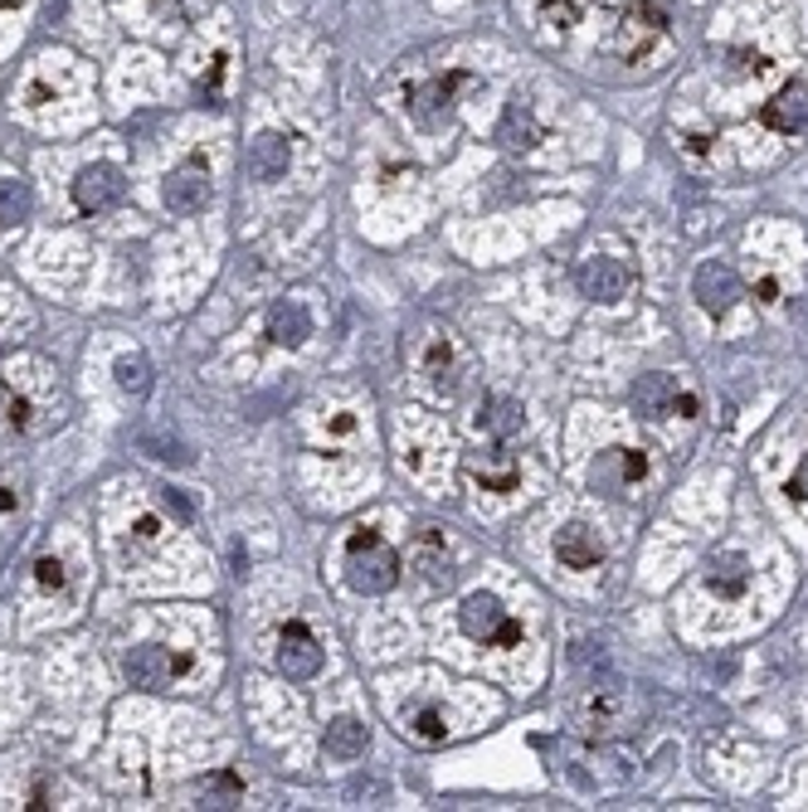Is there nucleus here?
<instances>
[{"instance_id":"nucleus-12","label":"nucleus","mask_w":808,"mask_h":812,"mask_svg":"<svg viewBox=\"0 0 808 812\" xmlns=\"http://www.w3.org/2000/svg\"><path fill=\"white\" fill-rule=\"evenodd\" d=\"M760 122L779 137H799L808 132V83H785L775 98L760 108Z\"/></svg>"},{"instance_id":"nucleus-11","label":"nucleus","mask_w":808,"mask_h":812,"mask_svg":"<svg viewBox=\"0 0 808 812\" xmlns=\"http://www.w3.org/2000/svg\"><path fill=\"white\" fill-rule=\"evenodd\" d=\"M468 79L463 73H443V79H429V83H419L415 93H409V112H415V122L419 127H443L448 118H453V93L463 88Z\"/></svg>"},{"instance_id":"nucleus-25","label":"nucleus","mask_w":808,"mask_h":812,"mask_svg":"<svg viewBox=\"0 0 808 812\" xmlns=\"http://www.w3.org/2000/svg\"><path fill=\"white\" fill-rule=\"evenodd\" d=\"M30 204H34V196L24 180H0V229L20 224V219L30 214Z\"/></svg>"},{"instance_id":"nucleus-15","label":"nucleus","mask_w":808,"mask_h":812,"mask_svg":"<svg viewBox=\"0 0 808 812\" xmlns=\"http://www.w3.org/2000/svg\"><path fill=\"white\" fill-rule=\"evenodd\" d=\"M677 380L672 375H662V370H652V375H638L634 380V390H628V399H634V409L644 419H667V414H677Z\"/></svg>"},{"instance_id":"nucleus-29","label":"nucleus","mask_w":808,"mask_h":812,"mask_svg":"<svg viewBox=\"0 0 808 812\" xmlns=\"http://www.w3.org/2000/svg\"><path fill=\"white\" fill-rule=\"evenodd\" d=\"M541 24L546 30H556V34H570L575 30V20H580V10H575V0H541Z\"/></svg>"},{"instance_id":"nucleus-16","label":"nucleus","mask_w":808,"mask_h":812,"mask_svg":"<svg viewBox=\"0 0 808 812\" xmlns=\"http://www.w3.org/2000/svg\"><path fill=\"white\" fill-rule=\"evenodd\" d=\"M556 555H560L566 570H595V564L605 560V545H599V535L589 531V525L570 521V525H560L556 531Z\"/></svg>"},{"instance_id":"nucleus-5","label":"nucleus","mask_w":808,"mask_h":812,"mask_svg":"<svg viewBox=\"0 0 808 812\" xmlns=\"http://www.w3.org/2000/svg\"><path fill=\"white\" fill-rule=\"evenodd\" d=\"M122 200H127V176H122V166L93 161V166H83V171L73 176V204H79V210L102 214V210H118Z\"/></svg>"},{"instance_id":"nucleus-24","label":"nucleus","mask_w":808,"mask_h":812,"mask_svg":"<svg viewBox=\"0 0 808 812\" xmlns=\"http://www.w3.org/2000/svg\"><path fill=\"white\" fill-rule=\"evenodd\" d=\"M112 375H118V390L122 394H132V399H142L147 390H151V360L147 355H118V365H112Z\"/></svg>"},{"instance_id":"nucleus-28","label":"nucleus","mask_w":808,"mask_h":812,"mask_svg":"<svg viewBox=\"0 0 808 812\" xmlns=\"http://www.w3.org/2000/svg\"><path fill=\"white\" fill-rule=\"evenodd\" d=\"M200 798H205L200 808H235L243 798V789H239L235 773H210V779L200 783Z\"/></svg>"},{"instance_id":"nucleus-9","label":"nucleus","mask_w":808,"mask_h":812,"mask_svg":"<svg viewBox=\"0 0 808 812\" xmlns=\"http://www.w3.org/2000/svg\"><path fill=\"white\" fill-rule=\"evenodd\" d=\"M575 288L589 302H619L634 288V273H628L619 258H585L580 273H575Z\"/></svg>"},{"instance_id":"nucleus-13","label":"nucleus","mask_w":808,"mask_h":812,"mask_svg":"<svg viewBox=\"0 0 808 812\" xmlns=\"http://www.w3.org/2000/svg\"><path fill=\"white\" fill-rule=\"evenodd\" d=\"M161 200H166V210L171 214H186V219L200 214L205 204H210V176H205L200 166H181V171L166 176Z\"/></svg>"},{"instance_id":"nucleus-19","label":"nucleus","mask_w":808,"mask_h":812,"mask_svg":"<svg viewBox=\"0 0 808 812\" xmlns=\"http://www.w3.org/2000/svg\"><path fill=\"white\" fill-rule=\"evenodd\" d=\"M497 137H502V147H507V151H531L536 141H541V122H536L531 102L511 98V102H507V112H502V127H497Z\"/></svg>"},{"instance_id":"nucleus-22","label":"nucleus","mask_w":808,"mask_h":812,"mask_svg":"<svg viewBox=\"0 0 808 812\" xmlns=\"http://www.w3.org/2000/svg\"><path fill=\"white\" fill-rule=\"evenodd\" d=\"M478 429L492 433L497 443H507V438H517L526 429V414H521L517 399H487L482 414H478Z\"/></svg>"},{"instance_id":"nucleus-26","label":"nucleus","mask_w":808,"mask_h":812,"mask_svg":"<svg viewBox=\"0 0 808 812\" xmlns=\"http://www.w3.org/2000/svg\"><path fill=\"white\" fill-rule=\"evenodd\" d=\"M769 69L765 54H755V49H726L721 54V79L736 83V79H760V73Z\"/></svg>"},{"instance_id":"nucleus-2","label":"nucleus","mask_w":808,"mask_h":812,"mask_svg":"<svg viewBox=\"0 0 808 812\" xmlns=\"http://www.w3.org/2000/svg\"><path fill=\"white\" fill-rule=\"evenodd\" d=\"M346 584L356 594H390L400 584V555L376 531H356L346 540Z\"/></svg>"},{"instance_id":"nucleus-18","label":"nucleus","mask_w":808,"mask_h":812,"mask_svg":"<svg viewBox=\"0 0 808 812\" xmlns=\"http://www.w3.org/2000/svg\"><path fill=\"white\" fill-rule=\"evenodd\" d=\"M707 589L716 599H740L750 589V560L746 555H716V560H707Z\"/></svg>"},{"instance_id":"nucleus-35","label":"nucleus","mask_w":808,"mask_h":812,"mask_svg":"<svg viewBox=\"0 0 808 812\" xmlns=\"http://www.w3.org/2000/svg\"><path fill=\"white\" fill-rule=\"evenodd\" d=\"M10 419H16V399H10V390L0 384V423H10Z\"/></svg>"},{"instance_id":"nucleus-31","label":"nucleus","mask_w":808,"mask_h":812,"mask_svg":"<svg viewBox=\"0 0 808 812\" xmlns=\"http://www.w3.org/2000/svg\"><path fill=\"white\" fill-rule=\"evenodd\" d=\"M161 507H166V511H171V515H176V521H186V525H190V521H196V507H190V501H186L181 492H161Z\"/></svg>"},{"instance_id":"nucleus-21","label":"nucleus","mask_w":808,"mask_h":812,"mask_svg":"<svg viewBox=\"0 0 808 812\" xmlns=\"http://www.w3.org/2000/svg\"><path fill=\"white\" fill-rule=\"evenodd\" d=\"M370 750V730L356 715H337L327 725V754L331 759H361Z\"/></svg>"},{"instance_id":"nucleus-34","label":"nucleus","mask_w":808,"mask_h":812,"mask_svg":"<svg viewBox=\"0 0 808 812\" xmlns=\"http://www.w3.org/2000/svg\"><path fill=\"white\" fill-rule=\"evenodd\" d=\"M682 147H687V151H691V157H707V151H711V137H701V132H691V137H687V141H682Z\"/></svg>"},{"instance_id":"nucleus-10","label":"nucleus","mask_w":808,"mask_h":812,"mask_svg":"<svg viewBox=\"0 0 808 812\" xmlns=\"http://www.w3.org/2000/svg\"><path fill=\"white\" fill-rule=\"evenodd\" d=\"M278 672L288 681H312L322 672V648H317V638L302 623H288L278 633Z\"/></svg>"},{"instance_id":"nucleus-33","label":"nucleus","mask_w":808,"mask_h":812,"mask_svg":"<svg viewBox=\"0 0 808 812\" xmlns=\"http://www.w3.org/2000/svg\"><path fill=\"white\" fill-rule=\"evenodd\" d=\"M789 497H794V501H808V458L799 462V472L789 477Z\"/></svg>"},{"instance_id":"nucleus-8","label":"nucleus","mask_w":808,"mask_h":812,"mask_svg":"<svg viewBox=\"0 0 808 812\" xmlns=\"http://www.w3.org/2000/svg\"><path fill=\"white\" fill-rule=\"evenodd\" d=\"M740 292H746V288H740L736 268H730V263H716V258H711V263H701L697 278H691V298H697V307H701L707 317H726L730 307L740 302Z\"/></svg>"},{"instance_id":"nucleus-6","label":"nucleus","mask_w":808,"mask_h":812,"mask_svg":"<svg viewBox=\"0 0 808 812\" xmlns=\"http://www.w3.org/2000/svg\"><path fill=\"white\" fill-rule=\"evenodd\" d=\"M667 10H662V0H638V6H628L624 10V20H619V54L624 59H648V49L658 44V40H667Z\"/></svg>"},{"instance_id":"nucleus-20","label":"nucleus","mask_w":808,"mask_h":812,"mask_svg":"<svg viewBox=\"0 0 808 812\" xmlns=\"http://www.w3.org/2000/svg\"><path fill=\"white\" fill-rule=\"evenodd\" d=\"M307 337H312V317H307L302 302H278L273 312H268V341L273 345H302Z\"/></svg>"},{"instance_id":"nucleus-27","label":"nucleus","mask_w":808,"mask_h":812,"mask_svg":"<svg viewBox=\"0 0 808 812\" xmlns=\"http://www.w3.org/2000/svg\"><path fill=\"white\" fill-rule=\"evenodd\" d=\"M409 740H419V744H439L443 734H448V725H443V715L433 711V705H419L415 715H405V725H400Z\"/></svg>"},{"instance_id":"nucleus-3","label":"nucleus","mask_w":808,"mask_h":812,"mask_svg":"<svg viewBox=\"0 0 808 812\" xmlns=\"http://www.w3.org/2000/svg\"><path fill=\"white\" fill-rule=\"evenodd\" d=\"M458 623L482 648H511V642H521V623L502 609L497 594H468L463 609H458Z\"/></svg>"},{"instance_id":"nucleus-4","label":"nucleus","mask_w":808,"mask_h":812,"mask_svg":"<svg viewBox=\"0 0 808 812\" xmlns=\"http://www.w3.org/2000/svg\"><path fill=\"white\" fill-rule=\"evenodd\" d=\"M186 666H190L186 652H171V648H161V642H142V648L127 652L122 672H127V681H132V686L161 691V686H171L176 676H186Z\"/></svg>"},{"instance_id":"nucleus-17","label":"nucleus","mask_w":808,"mask_h":812,"mask_svg":"<svg viewBox=\"0 0 808 812\" xmlns=\"http://www.w3.org/2000/svg\"><path fill=\"white\" fill-rule=\"evenodd\" d=\"M292 161V147L283 132H259L249 141V176L253 180H283Z\"/></svg>"},{"instance_id":"nucleus-32","label":"nucleus","mask_w":808,"mask_h":812,"mask_svg":"<svg viewBox=\"0 0 808 812\" xmlns=\"http://www.w3.org/2000/svg\"><path fill=\"white\" fill-rule=\"evenodd\" d=\"M34 579H40L44 589H59L63 584V564L59 560H40V564H34Z\"/></svg>"},{"instance_id":"nucleus-23","label":"nucleus","mask_w":808,"mask_h":812,"mask_svg":"<svg viewBox=\"0 0 808 812\" xmlns=\"http://www.w3.org/2000/svg\"><path fill=\"white\" fill-rule=\"evenodd\" d=\"M415 570L425 574L429 584H448V579H453V560H448V550H443V535L425 531L415 540Z\"/></svg>"},{"instance_id":"nucleus-30","label":"nucleus","mask_w":808,"mask_h":812,"mask_svg":"<svg viewBox=\"0 0 808 812\" xmlns=\"http://www.w3.org/2000/svg\"><path fill=\"white\" fill-rule=\"evenodd\" d=\"M142 448H147V458H157V462H171V468H186V462H190V448H186V443H176V438L142 433Z\"/></svg>"},{"instance_id":"nucleus-14","label":"nucleus","mask_w":808,"mask_h":812,"mask_svg":"<svg viewBox=\"0 0 808 812\" xmlns=\"http://www.w3.org/2000/svg\"><path fill=\"white\" fill-rule=\"evenodd\" d=\"M463 477L472 487H482V492H517V482H521L517 462H511L507 453H468Z\"/></svg>"},{"instance_id":"nucleus-36","label":"nucleus","mask_w":808,"mask_h":812,"mask_svg":"<svg viewBox=\"0 0 808 812\" xmlns=\"http://www.w3.org/2000/svg\"><path fill=\"white\" fill-rule=\"evenodd\" d=\"M755 292H760V302H775L779 298V282L775 278H760V288H755Z\"/></svg>"},{"instance_id":"nucleus-1","label":"nucleus","mask_w":808,"mask_h":812,"mask_svg":"<svg viewBox=\"0 0 808 812\" xmlns=\"http://www.w3.org/2000/svg\"><path fill=\"white\" fill-rule=\"evenodd\" d=\"M570 715L589 740H614V734H628L638 725L644 701H638V691L619 676H589V686H580V695H575Z\"/></svg>"},{"instance_id":"nucleus-7","label":"nucleus","mask_w":808,"mask_h":812,"mask_svg":"<svg viewBox=\"0 0 808 812\" xmlns=\"http://www.w3.org/2000/svg\"><path fill=\"white\" fill-rule=\"evenodd\" d=\"M648 477V458L634 453V448H605L589 468V487L595 492H609V497H624L628 487H638Z\"/></svg>"}]
</instances>
